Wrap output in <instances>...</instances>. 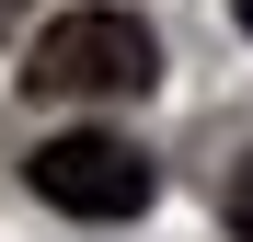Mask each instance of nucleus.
<instances>
[{
	"instance_id": "5",
	"label": "nucleus",
	"mask_w": 253,
	"mask_h": 242,
	"mask_svg": "<svg viewBox=\"0 0 253 242\" xmlns=\"http://www.w3.org/2000/svg\"><path fill=\"white\" fill-rule=\"evenodd\" d=\"M0 12H12V0H0Z\"/></svg>"
},
{
	"instance_id": "2",
	"label": "nucleus",
	"mask_w": 253,
	"mask_h": 242,
	"mask_svg": "<svg viewBox=\"0 0 253 242\" xmlns=\"http://www.w3.org/2000/svg\"><path fill=\"white\" fill-rule=\"evenodd\" d=\"M23 173H35V196H46L58 219H138L150 196H161L150 150H138V139H104V127H69V139H46Z\"/></svg>"
},
{
	"instance_id": "1",
	"label": "nucleus",
	"mask_w": 253,
	"mask_h": 242,
	"mask_svg": "<svg viewBox=\"0 0 253 242\" xmlns=\"http://www.w3.org/2000/svg\"><path fill=\"white\" fill-rule=\"evenodd\" d=\"M35 93H58V104H126V93H150L161 81V35L138 12H69L35 35Z\"/></svg>"
},
{
	"instance_id": "4",
	"label": "nucleus",
	"mask_w": 253,
	"mask_h": 242,
	"mask_svg": "<svg viewBox=\"0 0 253 242\" xmlns=\"http://www.w3.org/2000/svg\"><path fill=\"white\" fill-rule=\"evenodd\" d=\"M230 12H242V35H253V0H230Z\"/></svg>"
},
{
	"instance_id": "3",
	"label": "nucleus",
	"mask_w": 253,
	"mask_h": 242,
	"mask_svg": "<svg viewBox=\"0 0 253 242\" xmlns=\"http://www.w3.org/2000/svg\"><path fill=\"white\" fill-rule=\"evenodd\" d=\"M219 219H230V231L253 242V161H242V173H230V196H219Z\"/></svg>"
}]
</instances>
